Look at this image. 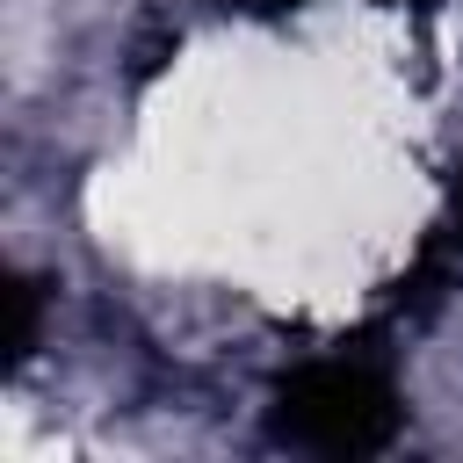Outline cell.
Returning a JSON list of instances; mask_svg holds the SVG:
<instances>
[{"instance_id":"3957f363","label":"cell","mask_w":463,"mask_h":463,"mask_svg":"<svg viewBox=\"0 0 463 463\" xmlns=\"http://www.w3.org/2000/svg\"><path fill=\"white\" fill-rule=\"evenodd\" d=\"M260 14H282V7H304V0H253Z\"/></svg>"},{"instance_id":"6da1fadb","label":"cell","mask_w":463,"mask_h":463,"mask_svg":"<svg viewBox=\"0 0 463 463\" xmlns=\"http://www.w3.org/2000/svg\"><path fill=\"white\" fill-rule=\"evenodd\" d=\"M275 434L304 456H376L398 434V383L376 347H326L275 391Z\"/></svg>"},{"instance_id":"7a4b0ae2","label":"cell","mask_w":463,"mask_h":463,"mask_svg":"<svg viewBox=\"0 0 463 463\" xmlns=\"http://www.w3.org/2000/svg\"><path fill=\"white\" fill-rule=\"evenodd\" d=\"M7 311H14V318H7V362H22V354L36 347V282L14 275V282H7Z\"/></svg>"},{"instance_id":"277c9868","label":"cell","mask_w":463,"mask_h":463,"mask_svg":"<svg viewBox=\"0 0 463 463\" xmlns=\"http://www.w3.org/2000/svg\"><path fill=\"white\" fill-rule=\"evenodd\" d=\"M456 224H463V174H456Z\"/></svg>"}]
</instances>
